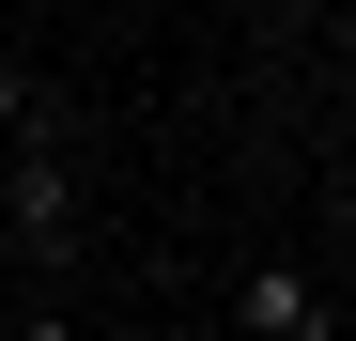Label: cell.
I'll list each match as a JSON object with an SVG mask.
<instances>
[{"label": "cell", "mask_w": 356, "mask_h": 341, "mask_svg": "<svg viewBox=\"0 0 356 341\" xmlns=\"http://www.w3.org/2000/svg\"><path fill=\"white\" fill-rule=\"evenodd\" d=\"M0 217H16V233H31L47 264L78 248V155L47 140V125H16V140H0Z\"/></svg>", "instance_id": "cell-1"}, {"label": "cell", "mask_w": 356, "mask_h": 341, "mask_svg": "<svg viewBox=\"0 0 356 341\" xmlns=\"http://www.w3.org/2000/svg\"><path fill=\"white\" fill-rule=\"evenodd\" d=\"M232 326H248V341H325V279L310 264H232Z\"/></svg>", "instance_id": "cell-2"}, {"label": "cell", "mask_w": 356, "mask_h": 341, "mask_svg": "<svg viewBox=\"0 0 356 341\" xmlns=\"http://www.w3.org/2000/svg\"><path fill=\"white\" fill-rule=\"evenodd\" d=\"M16 326H31V310H16V295H0V341H16Z\"/></svg>", "instance_id": "cell-3"}, {"label": "cell", "mask_w": 356, "mask_h": 341, "mask_svg": "<svg viewBox=\"0 0 356 341\" xmlns=\"http://www.w3.org/2000/svg\"><path fill=\"white\" fill-rule=\"evenodd\" d=\"M341 63H356V16H341Z\"/></svg>", "instance_id": "cell-4"}]
</instances>
